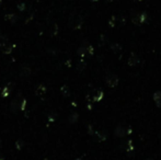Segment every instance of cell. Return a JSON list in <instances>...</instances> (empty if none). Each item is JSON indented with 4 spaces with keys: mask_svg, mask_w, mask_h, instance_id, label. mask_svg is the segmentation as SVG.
<instances>
[{
    "mask_svg": "<svg viewBox=\"0 0 161 160\" xmlns=\"http://www.w3.org/2000/svg\"><path fill=\"white\" fill-rule=\"evenodd\" d=\"M82 23H83V19L79 14L72 15L69 20V26L72 29H80L82 26Z\"/></svg>",
    "mask_w": 161,
    "mask_h": 160,
    "instance_id": "cell-1",
    "label": "cell"
},
{
    "mask_svg": "<svg viewBox=\"0 0 161 160\" xmlns=\"http://www.w3.org/2000/svg\"><path fill=\"white\" fill-rule=\"evenodd\" d=\"M93 47L89 44H86V45H82L78 48V55L81 56V57H85V56H88V55H93Z\"/></svg>",
    "mask_w": 161,
    "mask_h": 160,
    "instance_id": "cell-2",
    "label": "cell"
},
{
    "mask_svg": "<svg viewBox=\"0 0 161 160\" xmlns=\"http://www.w3.org/2000/svg\"><path fill=\"white\" fill-rule=\"evenodd\" d=\"M105 82L110 88H115L119 85V78L117 77V75H115V74H108L105 77Z\"/></svg>",
    "mask_w": 161,
    "mask_h": 160,
    "instance_id": "cell-3",
    "label": "cell"
},
{
    "mask_svg": "<svg viewBox=\"0 0 161 160\" xmlns=\"http://www.w3.org/2000/svg\"><path fill=\"white\" fill-rule=\"evenodd\" d=\"M139 64V57L136 55L135 53H131L128 57V60H127V65L130 67H135Z\"/></svg>",
    "mask_w": 161,
    "mask_h": 160,
    "instance_id": "cell-4",
    "label": "cell"
},
{
    "mask_svg": "<svg viewBox=\"0 0 161 160\" xmlns=\"http://www.w3.org/2000/svg\"><path fill=\"white\" fill-rule=\"evenodd\" d=\"M114 135L116 137H124V136H126L127 135V128H125L124 126H122V125H119V126H117L116 128H115V130H114Z\"/></svg>",
    "mask_w": 161,
    "mask_h": 160,
    "instance_id": "cell-5",
    "label": "cell"
},
{
    "mask_svg": "<svg viewBox=\"0 0 161 160\" xmlns=\"http://www.w3.org/2000/svg\"><path fill=\"white\" fill-rule=\"evenodd\" d=\"M103 97H104V93H103V91L102 90H100V89H97L96 90V91L93 92V96H92V100L94 101V102H100V101L103 99Z\"/></svg>",
    "mask_w": 161,
    "mask_h": 160,
    "instance_id": "cell-6",
    "label": "cell"
},
{
    "mask_svg": "<svg viewBox=\"0 0 161 160\" xmlns=\"http://www.w3.org/2000/svg\"><path fill=\"white\" fill-rule=\"evenodd\" d=\"M153 101L156 102L158 108H161V91H156L153 93Z\"/></svg>",
    "mask_w": 161,
    "mask_h": 160,
    "instance_id": "cell-7",
    "label": "cell"
},
{
    "mask_svg": "<svg viewBox=\"0 0 161 160\" xmlns=\"http://www.w3.org/2000/svg\"><path fill=\"white\" fill-rule=\"evenodd\" d=\"M123 147L125 148V150L127 152H131L134 150V146H133V141H130V139H128V141H126L125 143H123Z\"/></svg>",
    "mask_w": 161,
    "mask_h": 160,
    "instance_id": "cell-8",
    "label": "cell"
},
{
    "mask_svg": "<svg viewBox=\"0 0 161 160\" xmlns=\"http://www.w3.org/2000/svg\"><path fill=\"white\" fill-rule=\"evenodd\" d=\"M20 101H21V100H19V99H14V100L11 102L10 108H11V110H12L13 112L20 110Z\"/></svg>",
    "mask_w": 161,
    "mask_h": 160,
    "instance_id": "cell-9",
    "label": "cell"
},
{
    "mask_svg": "<svg viewBox=\"0 0 161 160\" xmlns=\"http://www.w3.org/2000/svg\"><path fill=\"white\" fill-rule=\"evenodd\" d=\"M130 20L134 24L139 25V13L138 12H131L130 14Z\"/></svg>",
    "mask_w": 161,
    "mask_h": 160,
    "instance_id": "cell-10",
    "label": "cell"
},
{
    "mask_svg": "<svg viewBox=\"0 0 161 160\" xmlns=\"http://www.w3.org/2000/svg\"><path fill=\"white\" fill-rule=\"evenodd\" d=\"M92 136L97 137V139L99 141H103L106 139V135L104 134V133H101V132H94V134L92 135Z\"/></svg>",
    "mask_w": 161,
    "mask_h": 160,
    "instance_id": "cell-11",
    "label": "cell"
},
{
    "mask_svg": "<svg viewBox=\"0 0 161 160\" xmlns=\"http://www.w3.org/2000/svg\"><path fill=\"white\" fill-rule=\"evenodd\" d=\"M31 74V68L28 66H23L21 69V76L22 77H28V76H30Z\"/></svg>",
    "mask_w": 161,
    "mask_h": 160,
    "instance_id": "cell-12",
    "label": "cell"
},
{
    "mask_svg": "<svg viewBox=\"0 0 161 160\" xmlns=\"http://www.w3.org/2000/svg\"><path fill=\"white\" fill-rule=\"evenodd\" d=\"M147 19H148V14L147 12H142L139 13V24H144L147 22Z\"/></svg>",
    "mask_w": 161,
    "mask_h": 160,
    "instance_id": "cell-13",
    "label": "cell"
},
{
    "mask_svg": "<svg viewBox=\"0 0 161 160\" xmlns=\"http://www.w3.org/2000/svg\"><path fill=\"white\" fill-rule=\"evenodd\" d=\"M111 49H112L114 53H119L122 51V46L117 43H112L111 44Z\"/></svg>",
    "mask_w": 161,
    "mask_h": 160,
    "instance_id": "cell-14",
    "label": "cell"
},
{
    "mask_svg": "<svg viewBox=\"0 0 161 160\" xmlns=\"http://www.w3.org/2000/svg\"><path fill=\"white\" fill-rule=\"evenodd\" d=\"M6 20L10 21L11 23H14V22L18 20V17L15 14H13V13H11V14H7L6 15Z\"/></svg>",
    "mask_w": 161,
    "mask_h": 160,
    "instance_id": "cell-15",
    "label": "cell"
},
{
    "mask_svg": "<svg viewBox=\"0 0 161 160\" xmlns=\"http://www.w3.org/2000/svg\"><path fill=\"white\" fill-rule=\"evenodd\" d=\"M10 92H11V89L9 87H4L3 89L1 90V96L3 97V98H7V97L10 94Z\"/></svg>",
    "mask_w": 161,
    "mask_h": 160,
    "instance_id": "cell-16",
    "label": "cell"
},
{
    "mask_svg": "<svg viewBox=\"0 0 161 160\" xmlns=\"http://www.w3.org/2000/svg\"><path fill=\"white\" fill-rule=\"evenodd\" d=\"M45 92H46V88H45L44 86H40V87H37V89H36V93H37L38 96H43Z\"/></svg>",
    "mask_w": 161,
    "mask_h": 160,
    "instance_id": "cell-17",
    "label": "cell"
},
{
    "mask_svg": "<svg viewBox=\"0 0 161 160\" xmlns=\"http://www.w3.org/2000/svg\"><path fill=\"white\" fill-rule=\"evenodd\" d=\"M78 118H79V115L77 113H71V115L69 116V122L70 123H76V122L78 121Z\"/></svg>",
    "mask_w": 161,
    "mask_h": 160,
    "instance_id": "cell-18",
    "label": "cell"
},
{
    "mask_svg": "<svg viewBox=\"0 0 161 160\" xmlns=\"http://www.w3.org/2000/svg\"><path fill=\"white\" fill-rule=\"evenodd\" d=\"M25 105H26V100L25 99H22V100L20 101V110L23 111V110L25 109Z\"/></svg>",
    "mask_w": 161,
    "mask_h": 160,
    "instance_id": "cell-19",
    "label": "cell"
},
{
    "mask_svg": "<svg viewBox=\"0 0 161 160\" xmlns=\"http://www.w3.org/2000/svg\"><path fill=\"white\" fill-rule=\"evenodd\" d=\"M62 92L65 94V97H68V94H69V90H68L67 86H64V87L62 88Z\"/></svg>",
    "mask_w": 161,
    "mask_h": 160,
    "instance_id": "cell-20",
    "label": "cell"
},
{
    "mask_svg": "<svg viewBox=\"0 0 161 160\" xmlns=\"http://www.w3.org/2000/svg\"><path fill=\"white\" fill-rule=\"evenodd\" d=\"M85 67H86V63L83 62V60H81V62L79 63V65H78V70H83V69H85Z\"/></svg>",
    "mask_w": 161,
    "mask_h": 160,
    "instance_id": "cell-21",
    "label": "cell"
},
{
    "mask_svg": "<svg viewBox=\"0 0 161 160\" xmlns=\"http://www.w3.org/2000/svg\"><path fill=\"white\" fill-rule=\"evenodd\" d=\"M18 8H19L20 11H24V10H25V3H20V4H18Z\"/></svg>",
    "mask_w": 161,
    "mask_h": 160,
    "instance_id": "cell-22",
    "label": "cell"
},
{
    "mask_svg": "<svg viewBox=\"0 0 161 160\" xmlns=\"http://www.w3.org/2000/svg\"><path fill=\"white\" fill-rule=\"evenodd\" d=\"M89 1H91V2H97V0H89Z\"/></svg>",
    "mask_w": 161,
    "mask_h": 160,
    "instance_id": "cell-23",
    "label": "cell"
},
{
    "mask_svg": "<svg viewBox=\"0 0 161 160\" xmlns=\"http://www.w3.org/2000/svg\"><path fill=\"white\" fill-rule=\"evenodd\" d=\"M76 160H82V159H81V158H77Z\"/></svg>",
    "mask_w": 161,
    "mask_h": 160,
    "instance_id": "cell-24",
    "label": "cell"
},
{
    "mask_svg": "<svg viewBox=\"0 0 161 160\" xmlns=\"http://www.w3.org/2000/svg\"><path fill=\"white\" fill-rule=\"evenodd\" d=\"M146 160H153V159H151V158H148V159H146Z\"/></svg>",
    "mask_w": 161,
    "mask_h": 160,
    "instance_id": "cell-25",
    "label": "cell"
},
{
    "mask_svg": "<svg viewBox=\"0 0 161 160\" xmlns=\"http://www.w3.org/2000/svg\"><path fill=\"white\" fill-rule=\"evenodd\" d=\"M135 1H142V0H135Z\"/></svg>",
    "mask_w": 161,
    "mask_h": 160,
    "instance_id": "cell-26",
    "label": "cell"
},
{
    "mask_svg": "<svg viewBox=\"0 0 161 160\" xmlns=\"http://www.w3.org/2000/svg\"><path fill=\"white\" fill-rule=\"evenodd\" d=\"M0 3H1V0H0Z\"/></svg>",
    "mask_w": 161,
    "mask_h": 160,
    "instance_id": "cell-27",
    "label": "cell"
},
{
    "mask_svg": "<svg viewBox=\"0 0 161 160\" xmlns=\"http://www.w3.org/2000/svg\"><path fill=\"white\" fill-rule=\"evenodd\" d=\"M45 160H49V159H45Z\"/></svg>",
    "mask_w": 161,
    "mask_h": 160,
    "instance_id": "cell-28",
    "label": "cell"
}]
</instances>
